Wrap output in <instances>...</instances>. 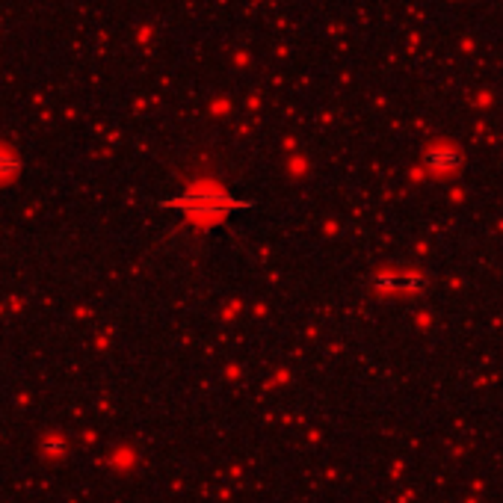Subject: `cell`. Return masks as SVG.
<instances>
[{"mask_svg": "<svg viewBox=\"0 0 503 503\" xmlns=\"http://www.w3.org/2000/svg\"><path fill=\"white\" fill-rule=\"evenodd\" d=\"M382 284H388L394 290H420L423 275H385Z\"/></svg>", "mask_w": 503, "mask_h": 503, "instance_id": "2", "label": "cell"}, {"mask_svg": "<svg viewBox=\"0 0 503 503\" xmlns=\"http://www.w3.org/2000/svg\"><path fill=\"white\" fill-rule=\"evenodd\" d=\"M459 163H462V154L450 145H436L423 154V166L432 172H453V169H459Z\"/></svg>", "mask_w": 503, "mask_h": 503, "instance_id": "1", "label": "cell"}]
</instances>
